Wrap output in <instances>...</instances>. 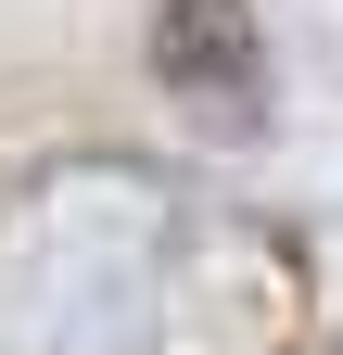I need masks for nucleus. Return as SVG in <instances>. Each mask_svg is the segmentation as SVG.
<instances>
[{"instance_id":"f257e3e1","label":"nucleus","mask_w":343,"mask_h":355,"mask_svg":"<svg viewBox=\"0 0 343 355\" xmlns=\"http://www.w3.org/2000/svg\"><path fill=\"white\" fill-rule=\"evenodd\" d=\"M153 76L203 114H254L267 102V26L254 0H165L153 13Z\"/></svg>"}]
</instances>
